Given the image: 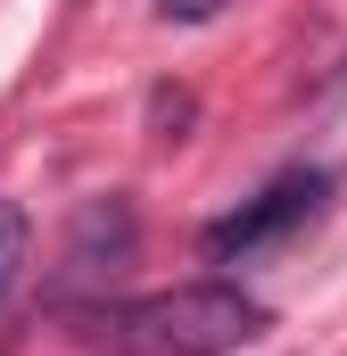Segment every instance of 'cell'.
<instances>
[{
	"label": "cell",
	"mask_w": 347,
	"mask_h": 356,
	"mask_svg": "<svg viewBox=\"0 0 347 356\" xmlns=\"http://www.w3.org/2000/svg\"><path fill=\"white\" fill-rule=\"evenodd\" d=\"M264 332H273V315L240 282H174V290L116 298V307L83 315V340L108 356H240Z\"/></svg>",
	"instance_id": "cell-1"
},
{
	"label": "cell",
	"mask_w": 347,
	"mask_h": 356,
	"mask_svg": "<svg viewBox=\"0 0 347 356\" xmlns=\"http://www.w3.org/2000/svg\"><path fill=\"white\" fill-rule=\"evenodd\" d=\"M323 191H331V175H281V182H264L248 207H232L223 224H207V257H257L264 241H281L289 224H306L314 207H323Z\"/></svg>",
	"instance_id": "cell-2"
},
{
	"label": "cell",
	"mask_w": 347,
	"mask_h": 356,
	"mask_svg": "<svg viewBox=\"0 0 347 356\" xmlns=\"http://www.w3.org/2000/svg\"><path fill=\"white\" fill-rule=\"evenodd\" d=\"M25 249H33V224H25V207H17V199H0V298L17 290V273H25Z\"/></svg>",
	"instance_id": "cell-3"
},
{
	"label": "cell",
	"mask_w": 347,
	"mask_h": 356,
	"mask_svg": "<svg viewBox=\"0 0 347 356\" xmlns=\"http://www.w3.org/2000/svg\"><path fill=\"white\" fill-rule=\"evenodd\" d=\"M215 8H232V0H158V17H166V25H207Z\"/></svg>",
	"instance_id": "cell-4"
}]
</instances>
